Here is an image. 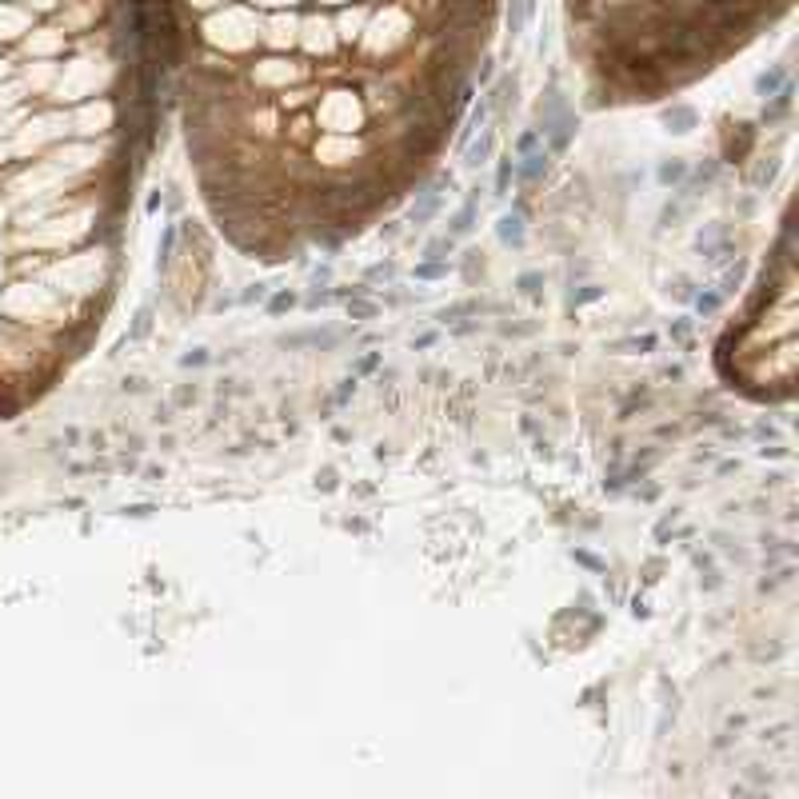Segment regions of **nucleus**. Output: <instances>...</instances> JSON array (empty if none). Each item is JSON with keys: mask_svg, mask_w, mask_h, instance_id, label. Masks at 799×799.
<instances>
[{"mask_svg": "<svg viewBox=\"0 0 799 799\" xmlns=\"http://www.w3.org/2000/svg\"><path fill=\"white\" fill-rule=\"evenodd\" d=\"M372 312H376L372 304H352V316H372Z\"/></svg>", "mask_w": 799, "mask_h": 799, "instance_id": "14", "label": "nucleus"}, {"mask_svg": "<svg viewBox=\"0 0 799 799\" xmlns=\"http://www.w3.org/2000/svg\"><path fill=\"white\" fill-rule=\"evenodd\" d=\"M508 176H512V164H504V168H500V192L508 188Z\"/></svg>", "mask_w": 799, "mask_h": 799, "instance_id": "15", "label": "nucleus"}, {"mask_svg": "<svg viewBox=\"0 0 799 799\" xmlns=\"http://www.w3.org/2000/svg\"><path fill=\"white\" fill-rule=\"evenodd\" d=\"M436 204H440V192L428 188V192H423V200H420V208H412V220H416V224H423V220L436 212Z\"/></svg>", "mask_w": 799, "mask_h": 799, "instance_id": "5", "label": "nucleus"}, {"mask_svg": "<svg viewBox=\"0 0 799 799\" xmlns=\"http://www.w3.org/2000/svg\"><path fill=\"white\" fill-rule=\"evenodd\" d=\"M444 272H447L444 264H423V268H420V272H416V276H423V280H436V276H444Z\"/></svg>", "mask_w": 799, "mask_h": 799, "instance_id": "9", "label": "nucleus"}, {"mask_svg": "<svg viewBox=\"0 0 799 799\" xmlns=\"http://www.w3.org/2000/svg\"><path fill=\"white\" fill-rule=\"evenodd\" d=\"M532 16V0H512V12H508V24H512V36L524 32V24Z\"/></svg>", "mask_w": 799, "mask_h": 799, "instance_id": "1", "label": "nucleus"}, {"mask_svg": "<svg viewBox=\"0 0 799 799\" xmlns=\"http://www.w3.org/2000/svg\"><path fill=\"white\" fill-rule=\"evenodd\" d=\"M543 168H548V156H543V152H528L524 164H519V176H524V180H536Z\"/></svg>", "mask_w": 799, "mask_h": 799, "instance_id": "2", "label": "nucleus"}, {"mask_svg": "<svg viewBox=\"0 0 799 799\" xmlns=\"http://www.w3.org/2000/svg\"><path fill=\"white\" fill-rule=\"evenodd\" d=\"M720 304V296H700V312H711V308Z\"/></svg>", "mask_w": 799, "mask_h": 799, "instance_id": "13", "label": "nucleus"}, {"mask_svg": "<svg viewBox=\"0 0 799 799\" xmlns=\"http://www.w3.org/2000/svg\"><path fill=\"white\" fill-rule=\"evenodd\" d=\"M488 152H492V132H484V140H480V144H476V148L468 152V160H471V164H480Z\"/></svg>", "mask_w": 799, "mask_h": 799, "instance_id": "7", "label": "nucleus"}, {"mask_svg": "<svg viewBox=\"0 0 799 799\" xmlns=\"http://www.w3.org/2000/svg\"><path fill=\"white\" fill-rule=\"evenodd\" d=\"M444 252H452V240H436V244H428V256L444 260Z\"/></svg>", "mask_w": 799, "mask_h": 799, "instance_id": "11", "label": "nucleus"}, {"mask_svg": "<svg viewBox=\"0 0 799 799\" xmlns=\"http://www.w3.org/2000/svg\"><path fill=\"white\" fill-rule=\"evenodd\" d=\"M532 148H536V132H524V136H519V144H516V152H519V156H528Z\"/></svg>", "mask_w": 799, "mask_h": 799, "instance_id": "12", "label": "nucleus"}, {"mask_svg": "<svg viewBox=\"0 0 799 799\" xmlns=\"http://www.w3.org/2000/svg\"><path fill=\"white\" fill-rule=\"evenodd\" d=\"M500 240H504V244H519V240H524L519 216H504V220H500Z\"/></svg>", "mask_w": 799, "mask_h": 799, "instance_id": "3", "label": "nucleus"}, {"mask_svg": "<svg viewBox=\"0 0 799 799\" xmlns=\"http://www.w3.org/2000/svg\"><path fill=\"white\" fill-rule=\"evenodd\" d=\"M288 304H292V296H276V300H272V312H280V308H288Z\"/></svg>", "mask_w": 799, "mask_h": 799, "instance_id": "16", "label": "nucleus"}, {"mask_svg": "<svg viewBox=\"0 0 799 799\" xmlns=\"http://www.w3.org/2000/svg\"><path fill=\"white\" fill-rule=\"evenodd\" d=\"M471 220H476V204H464V212H460V216L452 220V232H456V236H464V232L471 228Z\"/></svg>", "mask_w": 799, "mask_h": 799, "instance_id": "6", "label": "nucleus"}, {"mask_svg": "<svg viewBox=\"0 0 799 799\" xmlns=\"http://www.w3.org/2000/svg\"><path fill=\"white\" fill-rule=\"evenodd\" d=\"M659 180H663V184H672V180H683V164H663V168H659Z\"/></svg>", "mask_w": 799, "mask_h": 799, "instance_id": "8", "label": "nucleus"}, {"mask_svg": "<svg viewBox=\"0 0 799 799\" xmlns=\"http://www.w3.org/2000/svg\"><path fill=\"white\" fill-rule=\"evenodd\" d=\"M663 120H667V128H672V132H687V128L696 124V112H691V108H672Z\"/></svg>", "mask_w": 799, "mask_h": 799, "instance_id": "4", "label": "nucleus"}, {"mask_svg": "<svg viewBox=\"0 0 799 799\" xmlns=\"http://www.w3.org/2000/svg\"><path fill=\"white\" fill-rule=\"evenodd\" d=\"M779 80H783V72H772V76H759V93L767 96V93H772V88H776V84H779Z\"/></svg>", "mask_w": 799, "mask_h": 799, "instance_id": "10", "label": "nucleus"}]
</instances>
